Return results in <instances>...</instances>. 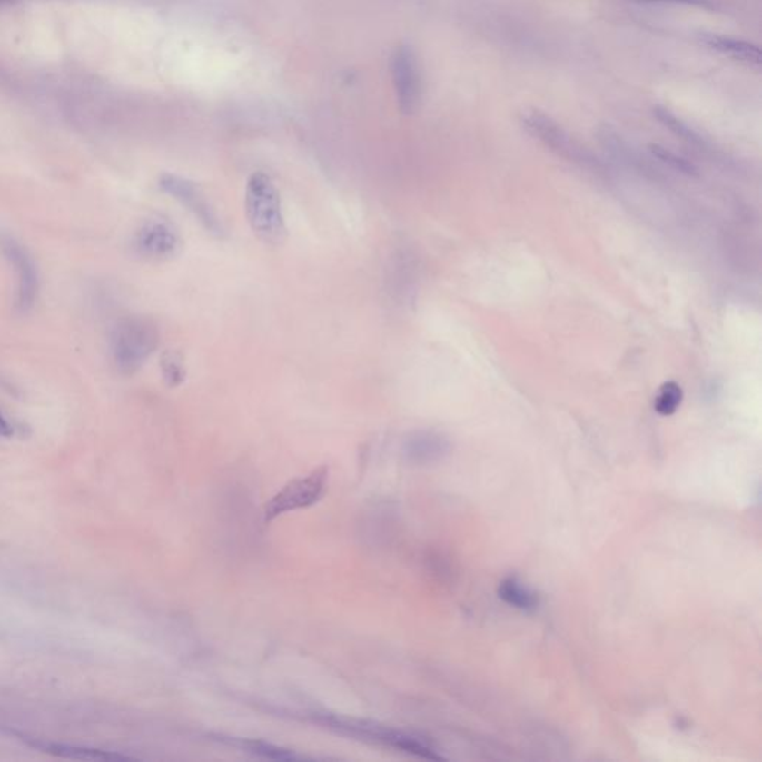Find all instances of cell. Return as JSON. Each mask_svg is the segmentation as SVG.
Listing matches in <instances>:
<instances>
[{
	"mask_svg": "<svg viewBox=\"0 0 762 762\" xmlns=\"http://www.w3.org/2000/svg\"><path fill=\"white\" fill-rule=\"evenodd\" d=\"M158 183L163 193L174 198L182 206L186 207V211L194 214V218L202 223L204 230L219 239L225 237L223 221L214 211L206 193L197 183L178 174L170 173L163 174Z\"/></svg>",
	"mask_w": 762,
	"mask_h": 762,
	"instance_id": "cell-5",
	"label": "cell"
},
{
	"mask_svg": "<svg viewBox=\"0 0 762 762\" xmlns=\"http://www.w3.org/2000/svg\"><path fill=\"white\" fill-rule=\"evenodd\" d=\"M703 44L710 50L733 58L736 62L746 63L750 66L761 64L762 54L759 46L750 42L740 41L736 37L721 36V35H705Z\"/></svg>",
	"mask_w": 762,
	"mask_h": 762,
	"instance_id": "cell-10",
	"label": "cell"
},
{
	"mask_svg": "<svg viewBox=\"0 0 762 762\" xmlns=\"http://www.w3.org/2000/svg\"><path fill=\"white\" fill-rule=\"evenodd\" d=\"M9 433H11V426H9L6 419L0 412V435H9Z\"/></svg>",
	"mask_w": 762,
	"mask_h": 762,
	"instance_id": "cell-17",
	"label": "cell"
},
{
	"mask_svg": "<svg viewBox=\"0 0 762 762\" xmlns=\"http://www.w3.org/2000/svg\"><path fill=\"white\" fill-rule=\"evenodd\" d=\"M654 114H656L657 118H658V120L661 121L666 127L670 128L672 132H675L676 134H679L680 137H684V139L692 142V143H696V142L700 141V137L697 136L696 133L692 132L688 125H685L684 123H680V121L673 115L672 112H668V109L658 107V109L654 111Z\"/></svg>",
	"mask_w": 762,
	"mask_h": 762,
	"instance_id": "cell-15",
	"label": "cell"
},
{
	"mask_svg": "<svg viewBox=\"0 0 762 762\" xmlns=\"http://www.w3.org/2000/svg\"><path fill=\"white\" fill-rule=\"evenodd\" d=\"M244 211L252 231L268 246H281L288 237L282 198L276 183L264 172L251 174L244 191Z\"/></svg>",
	"mask_w": 762,
	"mask_h": 762,
	"instance_id": "cell-1",
	"label": "cell"
},
{
	"mask_svg": "<svg viewBox=\"0 0 762 762\" xmlns=\"http://www.w3.org/2000/svg\"><path fill=\"white\" fill-rule=\"evenodd\" d=\"M682 401H684V391L680 388V384L676 381H666L657 393L654 410L658 412L659 416H672L678 411Z\"/></svg>",
	"mask_w": 762,
	"mask_h": 762,
	"instance_id": "cell-13",
	"label": "cell"
},
{
	"mask_svg": "<svg viewBox=\"0 0 762 762\" xmlns=\"http://www.w3.org/2000/svg\"><path fill=\"white\" fill-rule=\"evenodd\" d=\"M642 2H656V4L694 5V6H710L708 0H642Z\"/></svg>",
	"mask_w": 762,
	"mask_h": 762,
	"instance_id": "cell-16",
	"label": "cell"
},
{
	"mask_svg": "<svg viewBox=\"0 0 762 762\" xmlns=\"http://www.w3.org/2000/svg\"><path fill=\"white\" fill-rule=\"evenodd\" d=\"M649 149H651V153L654 157L658 158L659 161H663L664 164L670 165L676 172L687 174V176H696L698 173V170H697L696 165L692 164L691 161L679 157L678 153H672L670 149L663 148L659 144H651Z\"/></svg>",
	"mask_w": 762,
	"mask_h": 762,
	"instance_id": "cell-14",
	"label": "cell"
},
{
	"mask_svg": "<svg viewBox=\"0 0 762 762\" xmlns=\"http://www.w3.org/2000/svg\"><path fill=\"white\" fill-rule=\"evenodd\" d=\"M391 76L401 111L411 115L421 104V79L416 54L410 46H400L393 54Z\"/></svg>",
	"mask_w": 762,
	"mask_h": 762,
	"instance_id": "cell-8",
	"label": "cell"
},
{
	"mask_svg": "<svg viewBox=\"0 0 762 762\" xmlns=\"http://www.w3.org/2000/svg\"><path fill=\"white\" fill-rule=\"evenodd\" d=\"M451 444L442 433L433 430H416L405 438L402 451L410 463L428 465L441 460L449 454Z\"/></svg>",
	"mask_w": 762,
	"mask_h": 762,
	"instance_id": "cell-9",
	"label": "cell"
},
{
	"mask_svg": "<svg viewBox=\"0 0 762 762\" xmlns=\"http://www.w3.org/2000/svg\"><path fill=\"white\" fill-rule=\"evenodd\" d=\"M498 593L499 598L502 599L503 602L514 606L517 609H535L538 606L536 594L526 589L524 585L515 581V579H505V581L500 582Z\"/></svg>",
	"mask_w": 762,
	"mask_h": 762,
	"instance_id": "cell-11",
	"label": "cell"
},
{
	"mask_svg": "<svg viewBox=\"0 0 762 762\" xmlns=\"http://www.w3.org/2000/svg\"><path fill=\"white\" fill-rule=\"evenodd\" d=\"M158 344L160 331L153 319L144 316L121 319L112 331V362L121 374H134L157 351Z\"/></svg>",
	"mask_w": 762,
	"mask_h": 762,
	"instance_id": "cell-2",
	"label": "cell"
},
{
	"mask_svg": "<svg viewBox=\"0 0 762 762\" xmlns=\"http://www.w3.org/2000/svg\"><path fill=\"white\" fill-rule=\"evenodd\" d=\"M182 246L183 242L178 228L164 218L146 219L133 239L137 255L153 262L173 260L181 253Z\"/></svg>",
	"mask_w": 762,
	"mask_h": 762,
	"instance_id": "cell-6",
	"label": "cell"
},
{
	"mask_svg": "<svg viewBox=\"0 0 762 762\" xmlns=\"http://www.w3.org/2000/svg\"><path fill=\"white\" fill-rule=\"evenodd\" d=\"M11 2H15V0H0V5L11 4Z\"/></svg>",
	"mask_w": 762,
	"mask_h": 762,
	"instance_id": "cell-18",
	"label": "cell"
},
{
	"mask_svg": "<svg viewBox=\"0 0 762 762\" xmlns=\"http://www.w3.org/2000/svg\"><path fill=\"white\" fill-rule=\"evenodd\" d=\"M328 479H330V470L326 466H321L305 477L289 481L283 489H281V491H277L276 495L265 503V523H272V520L288 512L316 505L325 496Z\"/></svg>",
	"mask_w": 762,
	"mask_h": 762,
	"instance_id": "cell-3",
	"label": "cell"
},
{
	"mask_svg": "<svg viewBox=\"0 0 762 762\" xmlns=\"http://www.w3.org/2000/svg\"><path fill=\"white\" fill-rule=\"evenodd\" d=\"M521 123L529 134H532L535 139L542 142L547 148L559 153L560 157L594 172L602 169V165L593 153L587 151L582 144L578 143L566 130L557 124L556 121H552L544 114L528 112L521 116Z\"/></svg>",
	"mask_w": 762,
	"mask_h": 762,
	"instance_id": "cell-4",
	"label": "cell"
},
{
	"mask_svg": "<svg viewBox=\"0 0 762 762\" xmlns=\"http://www.w3.org/2000/svg\"><path fill=\"white\" fill-rule=\"evenodd\" d=\"M161 374L165 384L170 388H178L186 379V368L183 356L176 351L163 353L160 361Z\"/></svg>",
	"mask_w": 762,
	"mask_h": 762,
	"instance_id": "cell-12",
	"label": "cell"
},
{
	"mask_svg": "<svg viewBox=\"0 0 762 762\" xmlns=\"http://www.w3.org/2000/svg\"><path fill=\"white\" fill-rule=\"evenodd\" d=\"M0 248L17 276L15 307L20 313H27L34 309L39 293L36 264L29 251L18 240L14 239L13 235H0Z\"/></svg>",
	"mask_w": 762,
	"mask_h": 762,
	"instance_id": "cell-7",
	"label": "cell"
}]
</instances>
